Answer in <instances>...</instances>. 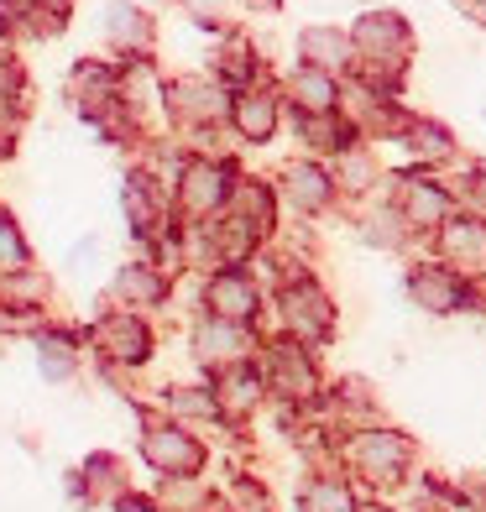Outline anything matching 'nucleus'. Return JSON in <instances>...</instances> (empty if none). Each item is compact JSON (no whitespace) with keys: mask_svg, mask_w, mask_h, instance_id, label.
<instances>
[{"mask_svg":"<svg viewBox=\"0 0 486 512\" xmlns=\"http://www.w3.org/2000/svg\"><path fill=\"white\" fill-rule=\"evenodd\" d=\"M215 298L225 304V314H246V309H251V288L236 283V277H220V283H215Z\"/></svg>","mask_w":486,"mask_h":512,"instance_id":"nucleus-1","label":"nucleus"},{"mask_svg":"<svg viewBox=\"0 0 486 512\" xmlns=\"http://www.w3.org/2000/svg\"><path fill=\"white\" fill-rule=\"evenodd\" d=\"M309 512H351V502H345L340 486H314V492H309Z\"/></svg>","mask_w":486,"mask_h":512,"instance_id":"nucleus-2","label":"nucleus"},{"mask_svg":"<svg viewBox=\"0 0 486 512\" xmlns=\"http://www.w3.org/2000/svg\"><path fill=\"white\" fill-rule=\"evenodd\" d=\"M0 251H6V256H11V262H16V256H21V246H16V236H11V230H6V220H0Z\"/></svg>","mask_w":486,"mask_h":512,"instance_id":"nucleus-3","label":"nucleus"}]
</instances>
